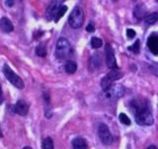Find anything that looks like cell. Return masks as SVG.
<instances>
[{
    "label": "cell",
    "mask_w": 158,
    "mask_h": 149,
    "mask_svg": "<svg viewBox=\"0 0 158 149\" xmlns=\"http://www.w3.org/2000/svg\"><path fill=\"white\" fill-rule=\"evenodd\" d=\"M14 112L20 116H26L28 112H29V105L25 101L20 100V101H18L15 106H14Z\"/></svg>",
    "instance_id": "cell-9"
},
{
    "label": "cell",
    "mask_w": 158,
    "mask_h": 149,
    "mask_svg": "<svg viewBox=\"0 0 158 149\" xmlns=\"http://www.w3.org/2000/svg\"><path fill=\"white\" fill-rule=\"evenodd\" d=\"M98 135L101 139L102 143L105 145H110L113 142V136L110 132V129L105 123H101L98 127Z\"/></svg>",
    "instance_id": "cell-6"
},
{
    "label": "cell",
    "mask_w": 158,
    "mask_h": 149,
    "mask_svg": "<svg viewBox=\"0 0 158 149\" xmlns=\"http://www.w3.org/2000/svg\"><path fill=\"white\" fill-rule=\"evenodd\" d=\"M127 38H129V39H133L134 37H136V32H134V30L127 29Z\"/></svg>",
    "instance_id": "cell-26"
},
{
    "label": "cell",
    "mask_w": 158,
    "mask_h": 149,
    "mask_svg": "<svg viewBox=\"0 0 158 149\" xmlns=\"http://www.w3.org/2000/svg\"><path fill=\"white\" fill-rule=\"evenodd\" d=\"M145 14H146V7L143 3H139L134 7L133 15L136 19H138V20L142 19V18L145 16Z\"/></svg>",
    "instance_id": "cell-13"
},
{
    "label": "cell",
    "mask_w": 158,
    "mask_h": 149,
    "mask_svg": "<svg viewBox=\"0 0 158 149\" xmlns=\"http://www.w3.org/2000/svg\"><path fill=\"white\" fill-rule=\"evenodd\" d=\"M73 149H87V143L86 140L82 137H76L72 141Z\"/></svg>",
    "instance_id": "cell-14"
},
{
    "label": "cell",
    "mask_w": 158,
    "mask_h": 149,
    "mask_svg": "<svg viewBox=\"0 0 158 149\" xmlns=\"http://www.w3.org/2000/svg\"><path fill=\"white\" fill-rule=\"evenodd\" d=\"M147 46L153 54H158V36L151 35L147 39Z\"/></svg>",
    "instance_id": "cell-10"
},
{
    "label": "cell",
    "mask_w": 158,
    "mask_h": 149,
    "mask_svg": "<svg viewBox=\"0 0 158 149\" xmlns=\"http://www.w3.org/2000/svg\"><path fill=\"white\" fill-rule=\"evenodd\" d=\"M0 136H2V133H1V130H0Z\"/></svg>",
    "instance_id": "cell-32"
},
{
    "label": "cell",
    "mask_w": 158,
    "mask_h": 149,
    "mask_svg": "<svg viewBox=\"0 0 158 149\" xmlns=\"http://www.w3.org/2000/svg\"><path fill=\"white\" fill-rule=\"evenodd\" d=\"M3 73H4V75H5V77L7 78V80H8L13 86H15L16 88H18V89H23V88L25 87L24 81L21 79L20 76H18L17 74L8 66V64H4Z\"/></svg>",
    "instance_id": "cell-5"
},
{
    "label": "cell",
    "mask_w": 158,
    "mask_h": 149,
    "mask_svg": "<svg viewBox=\"0 0 158 149\" xmlns=\"http://www.w3.org/2000/svg\"><path fill=\"white\" fill-rule=\"evenodd\" d=\"M0 101H1V88H0Z\"/></svg>",
    "instance_id": "cell-31"
},
{
    "label": "cell",
    "mask_w": 158,
    "mask_h": 149,
    "mask_svg": "<svg viewBox=\"0 0 158 149\" xmlns=\"http://www.w3.org/2000/svg\"><path fill=\"white\" fill-rule=\"evenodd\" d=\"M125 94V88L122 85H112L109 89L103 91V96L105 100L110 102H115L123 97Z\"/></svg>",
    "instance_id": "cell-4"
},
{
    "label": "cell",
    "mask_w": 158,
    "mask_h": 149,
    "mask_svg": "<svg viewBox=\"0 0 158 149\" xmlns=\"http://www.w3.org/2000/svg\"><path fill=\"white\" fill-rule=\"evenodd\" d=\"M112 85H113V82H111V81L107 78V76H105V77L101 80V87H102V89H103V91L109 89Z\"/></svg>",
    "instance_id": "cell-21"
},
{
    "label": "cell",
    "mask_w": 158,
    "mask_h": 149,
    "mask_svg": "<svg viewBox=\"0 0 158 149\" xmlns=\"http://www.w3.org/2000/svg\"><path fill=\"white\" fill-rule=\"evenodd\" d=\"M105 54H106V63L107 66L111 69H115L118 67L117 61H116V57L114 54L113 48H111L110 44H107L105 46Z\"/></svg>",
    "instance_id": "cell-8"
},
{
    "label": "cell",
    "mask_w": 158,
    "mask_h": 149,
    "mask_svg": "<svg viewBox=\"0 0 158 149\" xmlns=\"http://www.w3.org/2000/svg\"><path fill=\"white\" fill-rule=\"evenodd\" d=\"M23 149H33L32 147H30V146H26V147H24Z\"/></svg>",
    "instance_id": "cell-30"
},
{
    "label": "cell",
    "mask_w": 158,
    "mask_h": 149,
    "mask_svg": "<svg viewBox=\"0 0 158 149\" xmlns=\"http://www.w3.org/2000/svg\"><path fill=\"white\" fill-rule=\"evenodd\" d=\"M103 46V41L97 37H93L91 39V46L93 48H100Z\"/></svg>",
    "instance_id": "cell-19"
},
{
    "label": "cell",
    "mask_w": 158,
    "mask_h": 149,
    "mask_svg": "<svg viewBox=\"0 0 158 149\" xmlns=\"http://www.w3.org/2000/svg\"><path fill=\"white\" fill-rule=\"evenodd\" d=\"M64 69H65V71L68 74H73L77 70V64L73 60H68L65 65H64Z\"/></svg>",
    "instance_id": "cell-16"
},
{
    "label": "cell",
    "mask_w": 158,
    "mask_h": 149,
    "mask_svg": "<svg viewBox=\"0 0 158 149\" xmlns=\"http://www.w3.org/2000/svg\"><path fill=\"white\" fill-rule=\"evenodd\" d=\"M114 1H118V0H114Z\"/></svg>",
    "instance_id": "cell-33"
},
{
    "label": "cell",
    "mask_w": 158,
    "mask_h": 149,
    "mask_svg": "<svg viewBox=\"0 0 158 149\" xmlns=\"http://www.w3.org/2000/svg\"><path fill=\"white\" fill-rule=\"evenodd\" d=\"M157 21H158V13L157 12L149 14V15L146 16L144 18V22L147 25H152V24H154V23H156Z\"/></svg>",
    "instance_id": "cell-17"
},
{
    "label": "cell",
    "mask_w": 158,
    "mask_h": 149,
    "mask_svg": "<svg viewBox=\"0 0 158 149\" xmlns=\"http://www.w3.org/2000/svg\"><path fill=\"white\" fill-rule=\"evenodd\" d=\"M118 120H120V122L123 123V125H131V120L129 118V117H127L125 114L122 113L120 114V116H118Z\"/></svg>",
    "instance_id": "cell-22"
},
{
    "label": "cell",
    "mask_w": 158,
    "mask_h": 149,
    "mask_svg": "<svg viewBox=\"0 0 158 149\" xmlns=\"http://www.w3.org/2000/svg\"><path fill=\"white\" fill-rule=\"evenodd\" d=\"M149 70L152 74L158 77V65H149Z\"/></svg>",
    "instance_id": "cell-25"
},
{
    "label": "cell",
    "mask_w": 158,
    "mask_h": 149,
    "mask_svg": "<svg viewBox=\"0 0 158 149\" xmlns=\"http://www.w3.org/2000/svg\"><path fill=\"white\" fill-rule=\"evenodd\" d=\"M131 107L134 112V118H136V123L139 125H151L154 120H153L152 112L150 106L148 104L141 103L139 104L138 101H132Z\"/></svg>",
    "instance_id": "cell-1"
},
{
    "label": "cell",
    "mask_w": 158,
    "mask_h": 149,
    "mask_svg": "<svg viewBox=\"0 0 158 149\" xmlns=\"http://www.w3.org/2000/svg\"><path fill=\"white\" fill-rule=\"evenodd\" d=\"M67 11V6H64V5H62L61 7H60V9L59 10V12L57 13V15H55V18H54V22L55 23H57L62 18V16L65 14V12Z\"/></svg>",
    "instance_id": "cell-20"
},
{
    "label": "cell",
    "mask_w": 158,
    "mask_h": 149,
    "mask_svg": "<svg viewBox=\"0 0 158 149\" xmlns=\"http://www.w3.org/2000/svg\"><path fill=\"white\" fill-rule=\"evenodd\" d=\"M0 29L4 33H11L13 31L14 27L11 21L6 17H2L0 19Z\"/></svg>",
    "instance_id": "cell-12"
},
{
    "label": "cell",
    "mask_w": 158,
    "mask_h": 149,
    "mask_svg": "<svg viewBox=\"0 0 158 149\" xmlns=\"http://www.w3.org/2000/svg\"><path fill=\"white\" fill-rule=\"evenodd\" d=\"M129 50H131L133 53H138L139 52V50H140V43H139L138 39H136V42L133 44L132 46H129Z\"/></svg>",
    "instance_id": "cell-24"
},
{
    "label": "cell",
    "mask_w": 158,
    "mask_h": 149,
    "mask_svg": "<svg viewBox=\"0 0 158 149\" xmlns=\"http://www.w3.org/2000/svg\"><path fill=\"white\" fill-rule=\"evenodd\" d=\"M84 20V12L80 6H76L69 15L68 24L72 29H79L83 24Z\"/></svg>",
    "instance_id": "cell-3"
},
{
    "label": "cell",
    "mask_w": 158,
    "mask_h": 149,
    "mask_svg": "<svg viewBox=\"0 0 158 149\" xmlns=\"http://www.w3.org/2000/svg\"><path fill=\"white\" fill-rule=\"evenodd\" d=\"M54 148V144L52 137H46L45 140L43 141V149H53Z\"/></svg>",
    "instance_id": "cell-18"
},
{
    "label": "cell",
    "mask_w": 158,
    "mask_h": 149,
    "mask_svg": "<svg viewBox=\"0 0 158 149\" xmlns=\"http://www.w3.org/2000/svg\"><path fill=\"white\" fill-rule=\"evenodd\" d=\"M6 5L9 7H12L14 5V0H6Z\"/></svg>",
    "instance_id": "cell-28"
},
{
    "label": "cell",
    "mask_w": 158,
    "mask_h": 149,
    "mask_svg": "<svg viewBox=\"0 0 158 149\" xmlns=\"http://www.w3.org/2000/svg\"><path fill=\"white\" fill-rule=\"evenodd\" d=\"M147 149H158V148H157V147H156V146H155V145H150L149 147H148Z\"/></svg>",
    "instance_id": "cell-29"
},
{
    "label": "cell",
    "mask_w": 158,
    "mask_h": 149,
    "mask_svg": "<svg viewBox=\"0 0 158 149\" xmlns=\"http://www.w3.org/2000/svg\"><path fill=\"white\" fill-rule=\"evenodd\" d=\"M101 65H102V59L100 56V54H94L93 56L90 57L88 67H89L91 72H94L96 69H99Z\"/></svg>",
    "instance_id": "cell-11"
},
{
    "label": "cell",
    "mask_w": 158,
    "mask_h": 149,
    "mask_svg": "<svg viewBox=\"0 0 158 149\" xmlns=\"http://www.w3.org/2000/svg\"><path fill=\"white\" fill-rule=\"evenodd\" d=\"M72 52V48L69 42L64 38L59 39L55 48V56L59 59H64L68 57Z\"/></svg>",
    "instance_id": "cell-2"
},
{
    "label": "cell",
    "mask_w": 158,
    "mask_h": 149,
    "mask_svg": "<svg viewBox=\"0 0 158 149\" xmlns=\"http://www.w3.org/2000/svg\"><path fill=\"white\" fill-rule=\"evenodd\" d=\"M36 54L38 55V56H41V57H45L46 55V48L44 46H37L36 48Z\"/></svg>",
    "instance_id": "cell-23"
},
{
    "label": "cell",
    "mask_w": 158,
    "mask_h": 149,
    "mask_svg": "<svg viewBox=\"0 0 158 149\" xmlns=\"http://www.w3.org/2000/svg\"><path fill=\"white\" fill-rule=\"evenodd\" d=\"M106 76L111 82H115V81H117V80H118V79H121L123 77V73L120 70H118V69L115 68V69H112V71H111L110 73L107 74Z\"/></svg>",
    "instance_id": "cell-15"
},
{
    "label": "cell",
    "mask_w": 158,
    "mask_h": 149,
    "mask_svg": "<svg viewBox=\"0 0 158 149\" xmlns=\"http://www.w3.org/2000/svg\"><path fill=\"white\" fill-rule=\"evenodd\" d=\"M64 2V0H52L50 6L48 7V10L46 13V17L48 21L54 20L55 15L59 12L60 7L62 6V3Z\"/></svg>",
    "instance_id": "cell-7"
},
{
    "label": "cell",
    "mask_w": 158,
    "mask_h": 149,
    "mask_svg": "<svg viewBox=\"0 0 158 149\" xmlns=\"http://www.w3.org/2000/svg\"><path fill=\"white\" fill-rule=\"evenodd\" d=\"M86 31H87L88 33H94L95 32V26L92 24V23H90V24L86 27Z\"/></svg>",
    "instance_id": "cell-27"
}]
</instances>
